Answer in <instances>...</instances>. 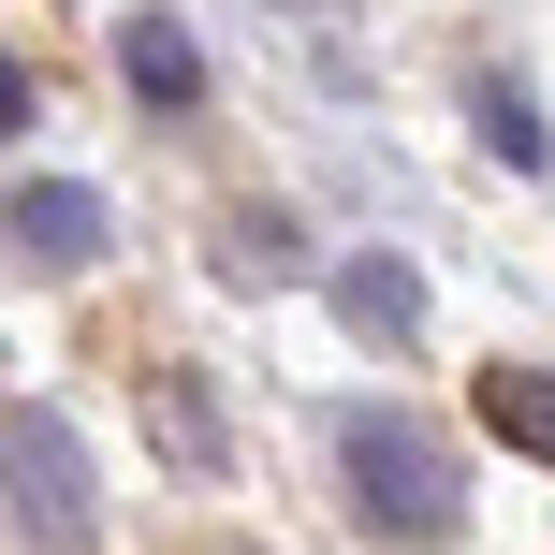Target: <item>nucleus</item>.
I'll list each match as a JSON object with an SVG mask.
<instances>
[{
    "label": "nucleus",
    "instance_id": "obj_3",
    "mask_svg": "<svg viewBox=\"0 0 555 555\" xmlns=\"http://www.w3.org/2000/svg\"><path fill=\"white\" fill-rule=\"evenodd\" d=\"M15 234H29V263H88V234H103V220H88V191H29Z\"/></svg>",
    "mask_w": 555,
    "mask_h": 555
},
{
    "label": "nucleus",
    "instance_id": "obj_6",
    "mask_svg": "<svg viewBox=\"0 0 555 555\" xmlns=\"http://www.w3.org/2000/svg\"><path fill=\"white\" fill-rule=\"evenodd\" d=\"M132 74L162 88V103H191V44H176V29H132Z\"/></svg>",
    "mask_w": 555,
    "mask_h": 555
},
{
    "label": "nucleus",
    "instance_id": "obj_5",
    "mask_svg": "<svg viewBox=\"0 0 555 555\" xmlns=\"http://www.w3.org/2000/svg\"><path fill=\"white\" fill-rule=\"evenodd\" d=\"M482 132H498V162H541V103L527 88H482Z\"/></svg>",
    "mask_w": 555,
    "mask_h": 555
},
{
    "label": "nucleus",
    "instance_id": "obj_1",
    "mask_svg": "<svg viewBox=\"0 0 555 555\" xmlns=\"http://www.w3.org/2000/svg\"><path fill=\"white\" fill-rule=\"evenodd\" d=\"M15 498L44 541H88V498H74V453H59V424H15Z\"/></svg>",
    "mask_w": 555,
    "mask_h": 555
},
{
    "label": "nucleus",
    "instance_id": "obj_4",
    "mask_svg": "<svg viewBox=\"0 0 555 555\" xmlns=\"http://www.w3.org/2000/svg\"><path fill=\"white\" fill-rule=\"evenodd\" d=\"M336 307H351L365 336H410V307H424V293H410L395 263H365V278H336Z\"/></svg>",
    "mask_w": 555,
    "mask_h": 555
},
{
    "label": "nucleus",
    "instance_id": "obj_2",
    "mask_svg": "<svg viewBox=\"0 0 555 555\" xmlns=\"http://www.w3.org/2000/svg\"><path fill=\"white\" fill-rule=\"evenodd\" d=\"M351 468H365V512H395V527H453V498H424V453L351 439Z\"/></svg>",
    "mask_w": 555,
    "mask_h": 555
},
{
    "label": "nucleus",
    "instance_id": "obj_7",
    "mask_svg": "<svg viewBox=\"0 0 555 555\" xmlns=\"http://www.w3.org/2000/svg\"><path fill=\"white\" fill-rule=\"evenodd\" d=\"M498 424H527V439L555 453V395H541V380H498Z\"/></svg>",
    "mask_w": 555,
    "mask_h": 555
}]
</instances>
